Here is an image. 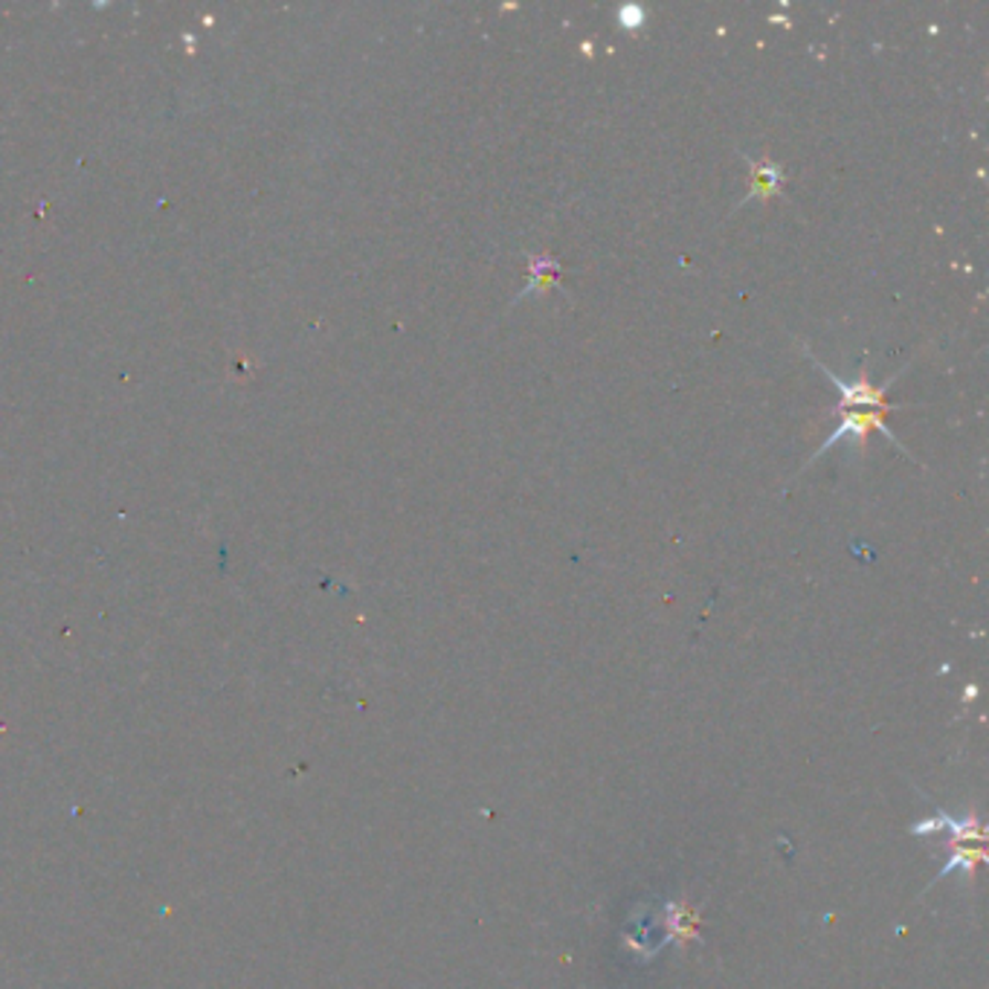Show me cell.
Listing matches in <instances>:
<instances>
[{
  "label": "cell",
  "instance_id": "cell-4",
  "mask_svg": "<svg viewBox=\"0 0 989 989\" xmlns=\"http://www.w3.org/2000/svg\"><path fill=\"white\" fill-rule=\"evenodd\" d=\"M645 18L647 12L641 7H624L618 12V21H621L624 30H639V26H645Z\"/></svg>",
  "mask_w": 989,
  "mask_h": 989
},
{
  "label": "cell",
  "instance_id": "cell-1",
  "mask_svg": "<svg viewBox=\"0 0 989 989\" xmlns=\"http://www.w3.org/2000/svg\"><path fill=\"white\" fill-rule=\"evenodd\" d=\"M889 413H891V410H868V406H844V404H839V410H836V415H839V427H836L833 433H830V438H825V442L818 445V450L812 453L810 459H807V465H804V468L798 470V474H804V470L810 468V465H816V461L821 459V456H825L827 450H833V447L841 445L844 438H853L859 450H862V447H865V438L871 436L873 429L889 438L891 447H896V450L903 453V456H908V459H912V453H908L903 445H900V438H896L894 433H891V429H889V424H885V415H889Z\"/></svg>",
  "mask_w": 989,
  "mask_h": 989
},
{
  "label": "cell",
  "instance_id": "cell-3",
  "mask_svg": "<svg viewBox=\"0 0 989 989\" xmlns=\"http://www.w3.org/2000/svg\"><path fill=\"white\" fill-rule=\"evenodd\" d=\"M549 288H561V262L549 253L543 256H529V281L525 288L517 294L514 305H520L522 299L531 297V294H543Z\"/></svg>",
  "mask_w": 989,
  "mask_h": 989
},
{
  "label": "cell",
  "instance_id": "cell-2",
  "mask_svg": "<svg viewBox=\"0 0 989 989\" xmlns=\"http://www.w3.org/2000/svg\"><path fill=\"white\" fill-rule=\"evenodd\" d=\"M743 160L748 163V174H752V178H748V192L741 198V201L734 203L732 215L752 201L764 203L769 201L772 195H784V169H780L775 160H769V157L752 160V157L746 155H743Z\"/></svg>",
  "mask_w": 989,
  "mask_h": 989
}]
</instances>
